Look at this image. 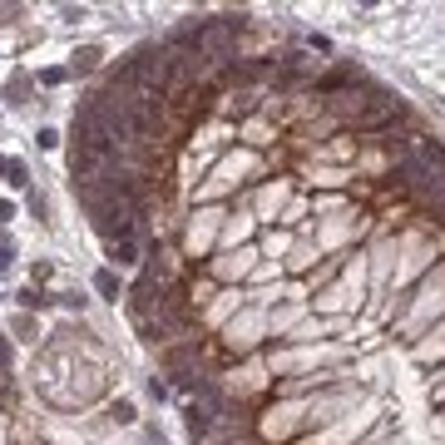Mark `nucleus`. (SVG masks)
Masks as SVG:
<instances>
[{"label": "nucleus", "mask_w": 445, "mask_h": 445, "mask_svg": "<svg viewBox=\"0 0 445 445\" xmlns=\"http://www.w3.org/2000/svg\"><path fill=\"white\" fill-rule=\"evenodd\" d=\"M233 45H238V20H203V25H193V50H198L203 65L228 60Z\"/></svg>", "instance_id": "f257e3e1"}, {"label": "nucleus", "mask_w": 445, "mask_h": 445, "mask_svg": "<svg viewBox=\"0 0 445 445\" xmlns=\"http://www.w3.org/2000/svg\"><path fill=\"white\" fill-rule=\"evenodd\" d=\"M134 218H139V203L124 198V193H114L109 203L94 208V228H99L109 243H124V238H134Z\"/></svg>", "instance_id": "f03ea898"}, {"label": "nucleus", "mask_w": 445, "mask_h": 445, "mask_svg": "<svg viewBox=\"0 0 445 445\" xmlns=\"http://www.w3.org/2000/svg\"><path fill=\"white\" fill-rule=\"evenodd\" d=\"M435 169H440V163H430V158H401V179H406L411 188H425Z\"/></svg>", "instance_id": "7ed1b4c3"}, {"label": "nucleus", "mask_w": 445, "mask_h": 445, "mask_svg": "<svg viewBox=\"0 0 445 445\" xmlns=\"http://www.w3.org/2000/svg\"><path fill=\"white\" fill-rule=\"evenodd\" d=\"M109 257H114V262H139V243H134V238L109 243Z\"/></svg>", "instance_id": "20e7f679"}, {"label": "nucleus", "mask_w": 445, "mask_h": 445, "mask_svg": "<svg viewBox=\"0 0 445 445\" xmlns=\"http://www.w3.org/2000/svg\"><path fill=\"white\" fill-rule=\"evenodd\" d=\"M94 65H99V50H94V45H84V50L75 54V70H94Z\"/></svg>", "instance_id": "39448f33"}, {"label": "nucleus", "mask_w": 445, "mask_h": 445, "mask_svg": "<svg viewBox=\"0 0 445 445\" xmlns=\"http://www.w3.org/2000/svg\"><path fill=\"white\" fill-rule=\"evenodd\" d=\"M10 262V243H0V267H6Z\"/></svg>", "instance_id": "423d86ee"}, {"label": "nucleus", "mask_w": 445, "mask_h": 445, "mask_svg": "<svg viewBox=\"0 0 445 445\" xmlns=\"http://www.w3.org/2000/svg\"><path fill=\"white\" fill-rule=\"evenodd\" d=\"M435 213H440V222H445V203H440V208H435Z\"/></svg>", "instance_id": "0eeeda50"}]
</instances>
